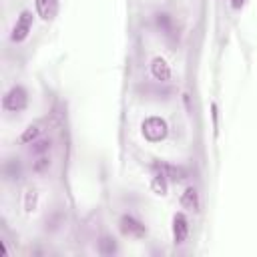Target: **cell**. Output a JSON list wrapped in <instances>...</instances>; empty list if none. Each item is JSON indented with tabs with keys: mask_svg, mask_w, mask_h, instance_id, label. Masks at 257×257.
<instances>
[{
	"mask_svg": "<svg viewBox=\"0 0 257 257\" xmlns=\"http://www.w3.org/2000/svg\"><path fill=\"white\" fill-rule=\"evenodd\" d=\"M141 131H143V137H145L147 141L157 143V141H163V139L167 137L169 126H167V122H165L161 116H149V118L143 120Z\"/></svg>",
	"mask_w": 257,
	"mask_h": 257,
	"instance_id": "cell-1",
	"label": "cell"
},
{
	"mask_svg": "<svg viewBox=\"0 0 257 257\" xmlns=\"http://www.w3.org/2000/svg\"><path fill=\"white\" fill-rule=\"evenodd\" d=\"M26 104H28V94H26V90H24L20 84L12 86V88L4 94V98H2L4 110H10V112H20V110L26 108Z\"/></svg>",
	"mask_w": 257,
	"mask_h": 257,
	"instance_id": "cell-2",
	"label": "cell"
},
{
	"mask_svg": "<svg viewBox=\"0 0 257 257\" xmlns=\"http://www.w3.org/2000/svg\"><path fill=\"white\" fill-rule=\"evenodd\" d=\"M30 28H32V14H30L28 10H22L20 16L16 18V24H14L12 34H10L12 42H22V40H26Z\"/></svg>",
	"mask_w": 257,
	"mask_h": 257,
	"instance_id": "cell-3",
	"label": "cell"
},
{
	"mask_svg": "<svg viewBox=\"0 0 257 257\" xmlns=\"http://www.w3.org/2000/svg\"><path fill=\"white\" fill-rule=\"evenodd\" d=\"M120 231H122V235H126V237H137V239H141V237L147 235L145 225H143L137 217H133V215H122V217H120Z\"/></svg>",
	"mask_w": 257,
	"mask_h": 257,
	"instance_id": "cell-4",
	"label": "cell"
},
{
	"mask_svg": "<svg viewBox=\"0 0 257 257\" xmlns=\"http://www.w3.org/2000/svg\"><path fill=\"white\" fill-rule=\"evenodd\" d=\"M187 235H189V221H187V217L183 213H175V217H173V241L177 245H181V243H185Z\"/></svg>",
	"mask_w": 257,
	"mask_h": 257,
	"instance_id": "cell-5",
	"label": "cell"
},
{
	"mask_svg": "<svg viewBox=\"0 0 257 257\" xmlns=\"http://www.w3.org/2000/svg\"><path fill=\"white\" fill-rule=\"evenodd\" d=\"M34 6L36 14L46 22L54 20V16L58 14V0H34Z\"/></svg>",
	"mask_w": 257,
	"mask_h": 257,
	"instance_id": "cell-6",
	"label": "cell"
},
{
	"mask_svg": "<svg viewBox=\"0 0 257 257\" xmlns=\"http://www.w3.org/2000/svg\"><path fill=\"white\" fill-rule=\"evenodd\" d=\"M151 74H153L157 80H161V82H165V80L171 78V66L167 64V60H165L163 56H155V58L151 60Z\"/></svg>",
	"mask_w": 257,
	"mask_h": 257,
	"instance_id": "cell-7",
	"label": "cell"
},
{
	"mask_svg": "<svg viewBox=\"0 0 257 257\" xmlns=\"http://www.w3.org/2000/svg\"><path fill=\"white\" fill-rule=\"evenodd\" d=\"M153 169H159L169 181H183L187 179V171L183 167H177V165H167V163H155Z\"/></svg>",
	"mask_w": 257,
	"mask_h": 257,
	"instance_id": "cell-8",
	"label": "cell"
},
{
	"mask_svg": "<svg viewBox=\"0 0 257 257\" xmlns=\"http://www.w3.org/2000/svg\"><path fill=\"white\" fill-rule=\"evenodd\" d=\"M181 205L189 211H199V193L195 187H187L181 195Z\"/></svg>",
	"mask_w": 257,
	"mask_h": 257,
	"instance_id": "cell-9",
	"label": "cell"
},
{
	"mask_svg": "<svg viewBox=\"0 0 257 257\" xmlns=\"http://www.w3.org/2000/svg\"><path fill=\"white\" fill-rule=\"evenodd\" d=\"M155 24H157V28H159L165 36H173L175 24H173L171 14H167V12H157V14H155Z\"/></svg>",
	"mask_w": 257,
	"mask_h": 257,
	"instance_id": "cell-10",
	"label": "cell"
},
{
	"mask_svg": "<svg viewBox=\"0 0 257 257\" xmlns=\"http://www.w3.org/2000/svg\"><path fill=\"white\" fill-rule=\"evenodd\" d=\"M4 177L14 181V179H20V163L16 159H8L4 163Z\"/></svg>",
	"mask_w": 257,
	"mask_h": 257,
	"instance_id": "cell-11",
	"label": "cell"
},
{
	"mask_svg": "<svg viewBox=\"0 0 257 257\" xmlns=\"http://www.w3.org/2000/svg\"><path fill=\"white\" fill-rule=\"evenodd\" d=\"M167 177L159 171V169H155V177H153V191L157 193V195H167Z\"/></svg>",
	"mask_w": 257,
	"mask_h": 257,
	"instance_id": "cell-12",
	"label": "cell"
},
{
	"mask_svg": "<svg viewBox=\"0 0 257 257\" xmlns=\"http://www.w3.org/2000/svg\"><path fill=\"white\" fill-rule=\"evenodd\" d=\"M98 251H100L102 255H112V253H116V243H114V239H112V237H102V239L98 241Z\"/></svg>",
	"mask_w": 257,
	"mask_h": 257,
	"instance_id": "cell-13",
	"label": "cell"
},
{
	"mask_svg": "<svg viewBox=\"0 0 257 257\" xmlns=\"http://www.w3.org/2000/svg\"><path fill=\"white\" fill-rule=\"evenodd\" d=\"M50 139H38V141H34L32 143V147H30V153H34V155H46L48 151H50Z\"/></svg>",
	"mask_w": 257,
	"mask_h": 257,
	"instance_id": "cell-14",
	"label": "cell"
},
{
	"mask_svg": "<svg viewBox=\"0 0 257 257\" xmlns=\"http://www.w3.org/2000/svg\"><path fill=\"white\" fill-rule=\"evenodd\" d=\"M40 133V124H30L26 126V131L20 135V143H34V139Z\"/></svg>",
	"mask_w": 257,
	"mask_h": 257,
	"instance_id": "cell-15",
	"label": "cell"
},
{
	"mask_svg": "<svg viewBox=\"0 0 257 257\" xmlns=\"http://www.w3.org/2000/svg\"><path fill=\"white\" fill-rule=\"evenodd\" d=\"M48 167H50V159H48L46 155H40V157L34 161V165H32L34 173H44Z\"/></svg>",
	"mask_w": 257,
	"mask_h": 257,
	"instance_id": "cell-16",
	"label": "cell"
},
{
	"mask_svg": "<svg viewBox=\"0 0 257 257\" xmlns=\"http://www.w3.org/2000/svg\"><path fill=\"white\" fill-rule=\"evenodd\" d=\"M34 207H36V191H26V201H24V209L30 213V211H34Z\"/></svg>",
	"mask_w": 257,
	"mask_h": 257,
	"instance_id": "cell-17",
	"label": "cell"
},
{
	"mask_svg": "<svg viewBox=\"0 0 257 257\" xmlns=\"http://www.w3.org/2000/svg\"><path fill=\"white\" fill-rule=\"evenodd\" d=\"M231 4H233V8H241V6L245 4V0H233Z\"/></svg>",
	"mask_w": 257,
	"mask_h": 257,
	"instance_id": "cell-18",
	"label": "cell"
}]
</instances>
